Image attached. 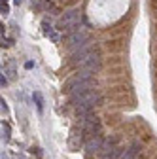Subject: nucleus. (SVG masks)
<instances>
[{
  "instance_id": "obj_18",
  "label": "nucleus",
  "mask_w": 157,
  "mask_h": 159,
  "mask_svg": "<svg viewBox=\"0 0 157 159\" xmlns=\"http://www.w3.org/2000/svg\"><path fill=\"white\" fill-rule=\"evenodd\" d=\"M13 4H15V6H19V4H23V0H13Z\"/></svg>"
},
{
  "instance_id": "obj_11",
  "label": "nucleus",
  "mask_w": 157,
  "mask_h": 159,
  "mask_svg": "<svg viewBox=\"0 0 157 159\" xmlns=\"http://www.w3.org/2000/svg\"><path fill=\"white\" fill-rule=\"evenodd\" d=\"M2 138L4 140H10V125L8 123H2Z\"/></svg>"
},
{
  "instance_id": "obj_1",
  "label": "nucleus",
  "mask_w": 157,
  "mask_h": 159,
  "mask_svg": "<svg viewBox=\"0 0 157 159\" xmlns=\"http://www.w3.org/2000/svg\"><path fill=\"white\" fill-rule=\"evenodd\" d=\"M99 101H101L99 91H96V89H91V91H87V93L80 95L78 98H72V104L76 106L78 116H85V114H91L93 106L99 102Z\"/></svg>"
},
{
  "instance_id": "obj_7",
  "label": "nucleus",
  "mask_w": 157,
  "mask_h": 159,
  "mask_svg": "<svg viewBox=\"0 0 157 159\" xmlns=\"http://www.w3.org/2000/svg\"><path fill=\"white\" fill-rule=\"evenodd\" d=\"M82 134H83V133L78 134L76 131H72V136H70V140H68V146H70V150H72V152L80 150V146H82Z\"/></svg>"
},
{
  "instance_id": "obj_5",
  "label": "nucleus",
  "mask_w": 157,
  "mask_h": 159,
  "mask_svg": "<svg viewBox=\"0 0 157 159\" xmlns=\"http://www.w3.org/2000/svg\"><path fill=\"white\" fill-rule=\"evenodd\" d=\"M99 68H101V57H99V55L93 57V59H89V61H87L85 65H82V66H80V70H82L83 74H87V76L95 74Z\"/></svg>"
},
{
  "instance_id": "obj_14",
  "label": "nucleus",
  "mask_w": 157,
  "mask_h": 159,
  "mask_svg": "<svg viewBox=\"0 0 157 159\" xmlns=\"http://www.w3.org/2000/svg\"><path fill=\"white\" fill-rule=\"evenodd\" d=\"M49 6H51L49 2H40V4L36 6V10H44V8H49Z\"/></svg>"
},
{
  "instance_id": "obj_2",
  "label": "nucleus",
  "mask_w": 157,
  "mask_h": 159,
  "mask_svg": "<svg viewBox=\"0 0 157 159\" xmlns=\"http://www.w3.org/2000/svg\"><path fill=\"white\" fill-rule=\"evenodd\" d=\"M96 55H99V46L87 42V44H83L82 48H78L72 53V65H80L82 66V65H85L89 61V59H93Z\"/></svg>"
},
{
  "instance_id": "obj_17",
  "label": "nucleus",
  "mask_w": 157,
  "mask_h": 159,
  "mask_svg": "<svg viewBox=\"0 0 157 159\" xmlns=\"http://www.w3.org/2000/svg\"><path fill=\"white\" fill-rule=\"evenodd\" d=\"M34 65H32V61H29V63H25V68H32Z\"/></svg>"
},
{
  "instance_id": "obj_3",
  "label": "nucleus",
  "mask_w": 157,
  "mask_h": 159,
  "mask_svg": "<svg viewBox=\"0 0 157 159\" xmlns=\"http://www.w3.org/2000/svg\"><path fill=\"white\" fill-rule=\"evenodd\" d=\"M82 23V15L78 10H72V11H66L63 17H61V21H59V30H68L70 34L76 32V30H80L78 27H80Z\"/></svg>"
},
{
  "instance_id": "obj_10",
  "label": "nucleus",
  "mask_w": 157,
  "mask_h": 159,
  "mask_svg": "<svg viewBox=\"0 0 157 159\" xmlns=\"http://www.w3.org/2000/svg\"><path fill=\"white\" fill-rule=\"evenodd\" d=\"M121 153H123L121 148H114V150H110V153H104V159H117Z\"/></svg>"
},
{
  "instance_id": "obj_9",
  "label": "nucleus",
  "mask_w": 157,
  "mask_h": 159,
  "mask_svg": "<svg viewBox=\"0 0 157 159\" xmlns=\"http://www.w3.org/2000/svg\"><path fill=\"white\" fill-rule=\"evenodd\" d=\"M32 98H34V102H36V108H38V112H42L44 110V97H42V93H34L32 95Z\"/></svg>"
},
{
  "instance_id": "obj_4",
  "label": "nucleus",
  "mask_w": 157,
  "mask_h": 159,
  "mask_svg": "<svg viewBox=\"0 0 157 159\" xmlns=\"http://www.w3.org/2000/svg\"><path fill=\"white\" fill-rule=\"evenodd\" d=\"M87 40H89V34H87V30H83V29L76 30V32H72V34L68 36V40H66L68 49L74 53L78 48H82L83 44H87Z\"/></svg>"
},
{
  "instance_id": "obj_13",
  "label": "nucleus",
  "mask_w": 157,
  "mask_h": 159,
  "mask_svg": "<svg viewBox=\"0 0 157 159\" xmlns=\"http://www.w3.org/2000/svg\"><path fill=\"white\" fill-rule=\"evenodd\" d=\"M0 11H2V15H8L10 13V6L6 2H2V6H0Z\"/></svg>"
},
{
  "instance_id": "obj_6",
  "label": "nucleus",
  "mask_w": 157,
  "mask_h": 159,
  "mask_svg": "<svg viewBox=\"0 0 157 159\" xmlns=\"http://www.w3.org/2000/svg\"><path fill=\"white\" fill-rule=\"evenodd\" d=\"M102 146H104V140H102L101 134H99V136H91L89 140L85 142V150H87L89 153H93V152H101Z\"/></svg>"
},
{
  "instance_id": "obj_12",
  "label": "nucleus",
  "mask_w": 157,
  "mask_h": 159,
  "mask_svg": "<svg viewBox=\"0 0 157 159\" xmlns=\"http://www.w3.org/2000/svg\"><path fill=\"white\" fill-rule=\"evenodd\" d=\"M42 29H44V34H47V36H53V34H55L53 29H51V25H47V21L42 23Z\"/></svg>"
},
{
  "instance_id": "obj_16",
  "label": "nucleus",
  "mask_w": 157,
  "mask_h": 159,
  "mask_svg": "<svg viewBox=\"0 0 157 159\" xmlns=\"http://www.w3.org/2000/svg\"><path fill=\"white\" fill-rule=\"evenodd\" d=\"M0 104H2V112H8V106H6V101H4V98L0 101Z\"/></svg>"
},
{
  "instance_id": "obj_15",
  "label": "nucleus",
  "mask_w": 157,
  "mask_h": 159,
  "mask_svg": "<svg viewBox=\"0 0 157 159\" xmlns=\"http://www.w3.org/2000/svg\"><path fill=\"white\" fill-rule=\"evenodd\" d=\"M6 84H8V78H6V76H4V72H2V78H0V85L4 87Z\"/></svg>"
},
{
  "instance_id": "obj_8",
  "label": "nucleus",
  "mask_w": 157,
  "mask_h": 159,
  "mask_svg": "<svg viewBox=\"0 0 157 159\" xmlns=\"http://www.w3.org/2000/svg\"><path fill=\"white\" fill-rule=\"evenodd\" d=\"M138 148H140V144H138V142H132V144H131V148L127 150V153L123 155V159H134V155L138 153Z\"/></svg>"
}]
</instances>
